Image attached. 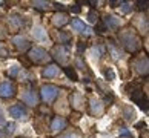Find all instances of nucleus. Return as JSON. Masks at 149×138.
<instances>
[{
  "label": "nucleus",
  "mask_w": 149,
  "mask_h": 138,
  "mask_svg": "<svg viewBox=\"0 0 149 138\" xmlns=\"http://www.w3.org/2000/svg\"><path fill=\"white\" fill-rule=\"evenodd\" d=\"M129 32H125V34H121V45L125 46L126 51H129V52H135V51H139L140 46H141V43H140V38L137 37L134 32H132L131 29H128Z\"/></svg>",
  "instance_id": "nucleus-1"
},
{
  "label": "nucleus",
  "mask_w": 149,
  "mask_h": 138,
  "mask_svg": "<svg viewBox=\"0 0 149 138\" xmlns=\"http://www.w3.org/2000/svg\"><path fill=\"white\" fill-rule=\"evenodd\" d=\"M131 98L134 100L137 104H140V107L148 112V101H146V97H145V92L141 91V87L139 85H135V89L131 91Z\"/></svg>",
  "instance_id": "nucleus-2"
},
{
  "label": "nucleus",
  "mask_w": 149,
  "mask_h": 138,
  "mask_svg": "<svg viewBox=\"0 0 149 138\" xmlns=\"http://www.w3.org/2000/svg\"><path fill=\"white\" fill-rule=\"evenodd\" d=\"M40 94H42V98L46 103H51V101H54V98L58 95V87L54 86V85H45V86H42Z\"/></svg>",
  "instance_id": "nucleus-3"
},
{
  "label": "nucleus",
  "mask_w": 149,
  "mask_h": 138,
  "mask_svg": "<svg viewBox=\"0 0 149 138\" xmlns=\"http://www.w3.org/2000/svg\"><path fill=\"white\" fill-rule=\"evenodd\" d=\"M28 57H29L31 62L40 63L43 60H48V54H46L45 49H42V48H31L29 52H28Z\"/></svg>",
  "instance_id": "nucleus-4"
},
{
  "label": "nucleus",
  "mask_w": 149,
  "mask_h": 138,
  "mask_svg": "<svg viewBox=\"0 0 149 138\" xmlns=\"http://www.w3.org/2000/svg\"><path fill=\"white\" fill-rule=\"evenodd\" d=\"M14 94H15V86H14V83H11V81H3V83H0V97L9 98V97H14Z\"/></svg>",
  "instance_id": "nucleus-5"
},
{
  "label": "nucleus",
  "mask_w": 149,
  "mask_h": 138,
  "mask_svg": "<svg viewBox=\"0 0 149 138\" xmlns=\"http://www.w3.org/2000/svg\"><path fill=\"white\" fill-rule=\"evenodd\" d=\"M54 58L58 60V63H65L66 60H68V55H69V51H68V48L63 46V45H60V46H56L54 48Z\"/></svg>",
  "instance_id": "nucleus-6"
},
{
  "label": "nucleus",
  "mask_w": 149,
  "mask_h": 138,
  "mask_svg": "<svg viewBox=\"0 0 149 138\" xmlns=\"http://www.w3.org/2000/svg\"><path fill=\"white\" fill-rule=\"evenodd\" d=\"M71 26L74 28L75 31H79V32H81V34H91L92 32V29L88 25H85L81 20H79V19H75V20H72L71 21Z\"/></svg>",
  "instance_id": "nucleus-7"
},
{
  "label": "nucleus",
  "mask_w": 149,
  "mask_h": 138,
  "mask_svg": "<svg viewBox=\"0 0 149 138\" xmlns=\"http://www.w3.org/2000/svg\"><path fill=\"white\" fill-rule=\"evenodd\" d=\"M22 101L29 104V106H36L37 104V95L34 94V91H26L22 94Z\"/></svg>",
  "instance_id": "nucleus-8"
},
{
  "label": "nucleus",
  "mask_w": 149,
  "mask_h": 138,
  "mask_svg": "<svg viewBox=\"0 0 149 138\" xmlns=\"http://www.w3.org/2000/svg\"><path fill=\"white\" fill-rule=\"evenodd\" d=\"M14 43V46L17 48V49H20V51H26V49L29 48V42L26 40V38H23V37H20V35H15V37H13V40H11Z\"/></svg>",
  "instance_id": "nucleus-9"
},
{
  "label": "nucleus",
  "mask_w": 149,
  "mask_h": 138,
  "mask_svg": "<svg viewBox=\"0 0 149 138\" xmlns=\"http://www.w3.org/2000/svg\"><path fill=\"white\" fill-rule=\"evenodd\" d=\"M103 25H104V28H111V29H117V28L120 26V19H117V17H114V15H106L104 17V20H103Z\"/></svg>",
  "instance_id": "nucleus-10"
},
{
  "label": "nucleus",
  "mask_w": 149,
  "mask_h": 138,
  "mask_svg": "<svg viewBox=\"0 0 149 138\" xmlns=\"http://www.w3.org/2000/svg\"><path fill=\"white\" fill-rule=\"evenodd\" d=\"M9 114H11V117H14V118H22L23 115H26V109L22 106V104H15V106L9 107Z\"/></svg>",
  "instance_id": "nucleus-11"
},
{
  "label": "nucleus",
  "mask_w": 149,
  "mask_h": 138,
  "mask_svg": "<svg viewBox=\"0 0 149 138\" xmlns=\"http://www.w3.org/2000/svg\"><path fill=\"white\" fill-rule=\"evenodd\" d=\"M66 128V120L63 117H56L52 120V124H51V129L54 132H58V130H63Z\"/></svg>",
  "instance_id": "nucleus-12"
},
{
  "label": "nucleus",
  "mask_w": 149,
  "mask_h": 138,
  "mask_svg": "<svg viewBox=\"0 0 149 138\" xmlns=\"http://www.w3.org/2000/svg\"><path fill=\"white\" fill-rule=\"evenodd\" d=\"M68 23V15L66 14H56V15H52V25L54 26H57V28H62L63 25Z\"/></svg>",
  "instance_id": "nucleus-13"
},
{
  "label": "nucleus",
  "mask_w": 149,
  "mask_h": 138,
  "mask_svg": "<svg viewBox=\"0 0 149 138\" xmlns=\"http://www.w3.org/2000/svg\"><path fill=\"white\" fill-rule=\"evenodd\" d=\"M57 74H58V66H56V64H49L43 69V77H46V78L56 77Z\"/></svg>",
  "instance_id": "nucleus-14"
},
{
  "label": "nucleus",
  "mask_w": 149,
  "mask_h": 138,
  "mask_svg": "<svg viewBox=\"0 0 149 138\" xmlns=\"http://www.w3.org/2000/svg\"><path fill=\"white\" fill-rule=\"evenodd\" d=\"M32 34H34V38H37V40H42L45 42L48 35H46V31L43 29L42 26H34V31H32Z\"/></svg>",
  "instance_id": "nucleus-15"
},
{
  "label": "nucleus",
  "mask_w": 149,
  "mask_h": 138,
  "mask_svg": "<svg viewBox=\"0 0 149 138\" xmlns=\"http://www.w3.org/2000/svg\"><path fill=\"white\" fill-rule=\"evenodd\" d=\"M135 69H137V72H140V74H148V58H141L140 62H137L135 63Z\"/></svg>",
  "instance_id": "nucleus-16"
},
{
  "label": "nucleus",
  "mask_w": 149,
  "mask_h": 138,
  "mask_svg": "<svg viewBox=\"0 0 149 138\" xmlns=\"http://www.w3.org/2000/svg\"><path fill=\"white\" fill-rule=\"evenodd\" d=\"M123 115H125V118L128 121H132L134 117H135V112H134V109H132L131 106H123Z\"/></svg>",
  "instance_id": "nucleus-17"
},
{
  "label": "nucleus",
  "mask_w": 149,
  "mask_h": 138,
  "mask_svg": "<svg viewBox=\"0 0 149 138\" xmlns=\"http://www.w3.org/2000/svg\"><path fill=\"white\" fill-rule=\"evenodd\" d=\"M102 112V103L97 101V100H91V114L95 115V114H100Z\"/></svg>",
  "instance_id": "nucleus-18"
},
{
  "label": "nucleus",
  "mask_w": 149,
  "mask_h": 138,
  "mask_svg": "<svg viewBox=\"0 0 149 138\" xmlns=\"http://www.w3.org/2000/svg\"><path fill=\"white\" fill-rule=\"evenodd\" d=\"M65 72H66V75H68L72 81L79 80V75H77V72L74 71V68H65Z\"/></svg>",
  "instance_id": "nucleus-19"
},
{
  "label": "nucleus",
  "mask_w": 149,
  "mask_h": 138,
  "mask_svg": "<svg viewBox=\"0 0 149 138\" xmlns=\"http://www.w3.org/2000/svg\"><path fill=\"white\" fill-rule=\"evenodd\" d=\"M69 42H71V34L58 32V43H69Z\"/></svg>",
  "instance_id": "nucleus-20"
},
{
  "label": "nucleus",
  "mask_w": 149,
  "mask_h": 138,
  "mask_svg": "<svg viewBox=\"0 0 149 138\" xmlns=\"http://www.w3.org/2000/svg\"><path fill=\"white\" fill-rule=\"evenodd\" d=\"M32 6L37 8V9H48L49 3L48 2H34V3H32Z\"/></svg>",
  "instance_id": "nucleus-21"
},
{
  "label": "nucleus",
  "mask_w": 149,
  "mask_h": 138,
  "mask_svg": "<svg viewBox=\"0 0 149 138\" xmlns=\"http://www.w3.org/2000/svg\"><path fill=\"white\" fill-rule=\"evenodd\" d=\"M104 77H106V78H108L109 81L115 80V74H114L112 68H108V69H104Z\"/></svg>",
  "instance_id": "nucleus-22"
},
{
  "label": "nucleus",
  "mask_w": 149,
  "mask_h": 138,
  "mask_svg": "<svg viewBox=\"0 0 149 138\" xmlns=\"http://www.w3.org/2000/svg\"><path fill=\"white\" fill-rule=\"evenodd\" d=\"M88 19H89V21H98V14L95 12V11H89V14H88Z\"/></svg>",
  "instance_id": "nucleus-23"
},
{
  "label": "nucleus",
  "mask_w": 149,
  "mask_h": 138,
  "mask_svg": "<svg viewBox=\"0 0 149 138\" xmlns=\"http://www.w3.org/2000/svg\"><path fill=\"white\" fill-rule=\"evenodd\" d=\"M11 23L15 25V26H20L22 23H23V20H22L19 15H13V19H11Z\"/></svg>",
  "instance_id": "nucleus-24"
},
{
  "label": "nucleus",
  "mask_w": 149,
  "mask_h": 138,
  "mask_svg": "<svg viewBox=\"0 0 149 138\" xmlns=\"http://www.w3.org/2000/svg\"><path fill=\"white\" fill-rule=\"evenodd\" d=\"M120 137H131V132L126 128H120Z\"/></svg>",
  "instance_id": "nucleus-25"
},
{
  "label": "nucleus",
  "mask_w": 149,
  "mask_h": 138,
  "mask_svg": "<svg viewBox=\"0 0 149 138\" xmlns=\"http://www.w3.org/2000/svg\"><path fill=\"white\" fill-rule=\"evenodd\" d=\"M60 138H80V135L75 134V132H71V134H66V135L60 137Z\"/></svg>",
  "instance_id": "nucleus-26"
},
{
  "label": "nucleus",
  "mask_w": 149,
  "mask_h": 138,
  "mask_svg": "<svg viewBox=\"0 0 149 138\" xmlns=\"http://www.w3.org/2000/svg\"><path fill=\"white\" fill-rule=\"evenodd\" d=\"M17 72H19V68H17V66H13L11 71H9V75L11 77H15V75H17Z\"/></svg>",
  "instance_id": "nucleus-27"
},
{
  "label": "nucleus",
  "mask_w": 149,
  "mask_h": 138,
  "mask_svg": "<svg viewBox=\"0 0 149 138\" xmlns=\"http://www.w3.org/2000/svg\"><path fill=\"white\" fill-rule=\"evenodd\" d=\"M121 5H123V6H121V9H123V12H129V11L132 9V6H129V5H128V3H125V2L121 3Z\"/></svg>",
  "instance_id": "nucleus-28"
},
{
  "label": "nucleus",
  "mask_w": 149,
  "mask_h": 138,
  "mask_svg": "<svg viewBox=\"0 0 149 138\" xmlns=\"http://www.w3.org/2000/svg\"><path fill=\"white\" fill-rule=\"evenodd\" d=\"M137 6H139V9H146L148 8V2H137Z\"/></svg>",
  "instance_id": "nucleus-29"
},
{
  "label": "nucleus",
  "mask_w": 149,
  "mask_h": 138,
  "mask_svg": "<svg viewBox=\"0 0 149 138\" xmlns=\"http://www.w3.org/2000/svg\"><path fill=\"white\" fill-rule=\"evenodd\" d=\"M8 55V52H6V49L3 48V45L0 43V57H6Z\"/></svg>",
  "instance_id": "nucleus-30"
},
{
  "label": "nucleus",
  "mask_w": 149,
  "mask_h": 138,
  "mask_svg": "<svg viewBox=\"0 0 149 138\" xmlns=\"http://www.w3.org/2000/svg\"><path fill=\"white\" fill-rule=\"evenodd\" d=\"M13 130H14V123H11V124H8V134H13Z\"/></svg>",
  "instance_id": "nucleus-31"
},
{
  "label": "nucleus",
  "mask_w": 149,
  "mask_h": 138,
  "mask_svg": "<svg viewBox=\"0 0 149 138\" xmlns=\"http://www.w3.org/2000/svg\"><path fill=\"white\" fill-rule=\"evenodd\" d=\"M5 123V117H3V112H2V107H0V124Z\"/></svg>",
  "instance_id": "nucleus-32"
},
{
  "label": "nucleus",
  "mask_w": 149,
  "mask_h": 138,
  "mask_svg": "<svg viewBox=\"0 0 149 138\" xmlns=\"http://www.w3.org/2000/svg\"><path fill=\"white\" fill-rule=\"evenodd\" d=\"M71 11H72V12H79V11H80V6H79V5H75V6L71 9Z\"/></svg>",
  "instance_id": "nucleus-33"
},
{
  "label": "nucleus",
  "mask_w": 149,
  "mask_h": 138,
  "mask_svg": "<svg viewBox=\"0 0 149 138\" xmlns=\"http://www.w3.org/2000/svg\"><path fill=\"white\" fill-rule=\"evenodd\" d=\"M54 6H56L57 9H63V5L62 3H54Z\"/></svg>",
  "instance_id": "nucleus-34"
},
{
  "label": "nucleus",
  "mask_w": 149,
  "mask_h": 138,
  "mask_svg": "<svg viewBox=\"0 0 149 138\" xmlns=\"http://www.w3.org/2000/svg\"><path fill=\"white\" fill-rule=\"evenodd\" d=\"M137 128H139V129H140V128H145V129H146V124H145V123H139V124H137Z\"/></svg>",
  "instance_id": "nucleus-35"
},
{
  "label": "nucleus",
  "mask_w": 149,
  "mask_h": 138,
  "mask_svg": "<svg viewBox=\"0 0 149 138\" xmlns=\"http://www.w3.org/2000/svg\"><path fill=\"white\" fill-rule=\"evenodd\" d=\"M120 138H132V135L131 137H120Z\"/></svg>",
  "instance_id": "nucleus-36"
}]
</instances>
